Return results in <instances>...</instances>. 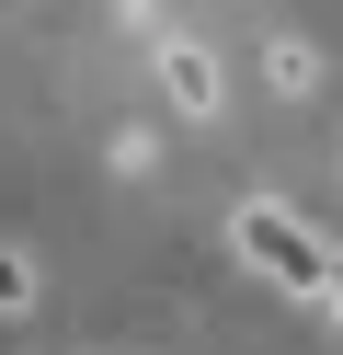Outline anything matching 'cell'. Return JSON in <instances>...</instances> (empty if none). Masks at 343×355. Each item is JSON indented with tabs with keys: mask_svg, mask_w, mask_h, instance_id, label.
I'll use <instances>...</instances> for the list:
<instances>
[{
	"mask_svg": "<svg viewBox=\"0 0 343 355\" xmlns=\"http://www.w3.org/2000/svg\"><path fill=\"white\" fill-rule=\"evenodd\" d=\"M229 252H240L252 275L297 286L320 321H343V241H320L297 207H274V195H240V207H229Z\"/></svg>",
	"mask_w": 343,
	"mask_h": 355,
	"instance_id": "obj_1",
	"label": "cell"
},
{
	"mask_svg": "<svg viewBox=\"0 0 343 355\" xmlns=\"http://www.w3.org/2000/svg\"><path fill=\"white\" fill-rule=\"evenodd\" d=\"M218 92H229V80H218V58H206L195 35H160V103L206 126V115H218Z\"/></svg>",
	"mask_w": 343,
	"mask_h": 355,
	"instance_id": "obj_2",
	"label": "cell"
},
{
	"mask_svg": "<svg viewBox=\"0 0 343 355\" xmlns=\"http://www.w3.org/2000/svg\"><path fill=\"white\" fill-rule=\"evenodd\" d=\"M263 92L274 103H309L320 92V46H309V35H274V46H263Z\"/></svg>",
	"mask_w": 343,
	"mask_h": 355,
	"instance_id": "obj_3",
	"label": "cell"
},
{
	"mask_svg": "<svg viewBox=\"0 0 343 355\" xmlns=\"http://www.w3.org/2000/svg\"><path fill=\"white\" fill-rule=\"evenodd\" d=\"M23 309H35V263L0 252V321H23Z\"/></svg>",
	"mask_w": 343,
	"mask_h": 355,
	"instance_id": "obj_4",
	"label": "cell"
}]
</instances>
